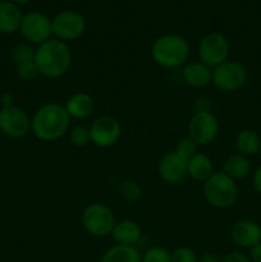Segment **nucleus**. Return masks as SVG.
Here are the masks:
<instances>
[{"mask_svg": "<svg viewBox=\"0 0 261 262\" xmlns=\"http://www.w3.org/2000/svg\"><path fill=\"white\" fill-rule=\"evenodd\" d=\"M235 148L238 154H242L245 156H252L260 152L261 138L255 130L252 129H242L235 136L234 141Z\"/></svg>", "mask_w": 261, "mask_h": 262, "instance_id": "22", "label": "nucleus"}, {"mask_svg": "<svg viewBox=\"0 0 261 262\" xmlns=\"http://www.w3.org/2000/svg\"><path fill=\"white\" fill-rule=\"evenodd\" d=\"M12 59L15 66L35 60V49L28 43H19L12 51Z\"/></svg>", "mask_w": 261, "mask_h": 262, "instance_id": "25", "label": "nucleus"}, {"mask_svg": "<svg viewBox=\"0 0 261 262\" xmlns=\"http://www.w3.org/2000/svg\"><path fill=\"white\" fill-rule=\"evenodd\" d=\"M141 235H142V230H141L140 224L130 219L117 222L112 232V237L115 243L122 246H135L141 239Z\"/></svg>", "mask_w": 261, "mask_h": 262, "instance_id": "18", "label": "nucleus"}, {"mask_svg": "<svg viewBox=\"0 0 261 262\" xmlns=\"http://www.w3.org/2000/svg\"><path fill=\"white\" fill-rule=\"evenodd\" d=\"M13 101H14V99H13V95L10 94V92H4V94L0 96V105H2V107H8V106H12Z\"/></svg>", "mask_w": 261, "mask_h": 262, "instance_id": "33", "label": "nucleus"}, {"mask_svg": "<svg viewBox=\"0 0 261 262\" xmlns=\"http://www.w3.org/2000/svg\"><path fill=\"white\" fill-rule=\"evenodd\" d=\"M0 130L10 138H22L31 130V118L19 106L0 109Z\"/></svg>", "mask_w": 261, "mask_h": 262, "instance_id": "12", "label": "nucleus"}, {"mask_svg": "<svg viewBox=\"0 0 261 262\" xmlns=\"http://www.w3.org/2000/svg\"><path fill=\"white\" fill-rule=\"evenodd\" d=\"M258 154H260V156H261V146H260V152H258Z\"/></svg>", "mask_w": 261, "mask_h": 262, "instance_id": "36", "label": "nucleus"}, {"mask_svg": "<svg viewBox=\"0 0 261 262\" xmlns=\"http://www.w3.org/2000/svg\"><path fill=\"white\" fill-rule=\"evenodd\" d=\"M71 117L64 105L48 102L35 112L31 118V130L36 138L45 142H53L63 137L69 129Z\"/></svg>", "mask_w": 261, "mask_h": 262, "instance_id": "1", "label": "nucleus"}, {"mask_svg": "<svg viewBox=\"0 0 261 262\" xmlns=\"http://www.w3.org/2000/svg\"><path fill=\"white\" fill-rule=\"evenodd\" d=\"M19 31L28 42L40 45L53 36V23L44 13L30 12L23 14Z\"/></svg>", "mask_w": 261, "mask_h": 262, "instance_id": "10", "label": "nucleus"}, {"mask_svg": "<svg viewBox=\"0 0 261 262\" xmlns=\"http://www.w3.org/2000/svg\"><path fill=\"white\" fill-rule=\"evenodd\" d=\"M202 192L207 204L216 209L232 207L238 199L237 183L223 171H214L211 177L204 182Z\"/></svg>", "mask_w": 261, "mask_h": 262, "instance_id": "4", "label": "nucleus"}, {"mask_svg": "<svg viewBox=\"0 0 261 262\" xmlns=\"http://www.w3.org/2000/svg\"><path fill=\"white\" fill-rule=\"evenodd\" d=\"M23 14L10 0H0V33L10 35L19 31Z\"/></svg>", "mask_w": 261, "mask_h": 262, "instance_id": "17", "label": "nucleus"}, {"mask_svg": "<svg viewBox=\"0 0 261 262\" xmlns=\"http://www.w3.org/2000/svg\"><path fill=\"white\" fill-rule=\"evenodd\" d=\"M220 260H222V258H219L216 255H214V253H205L201 257H199L197 262H220Z\"/></svg>", "mask_w": 261, "mask_h": 262, "instance_id": "34", "label": "nucleus"}, {"mask_svg": "<svg viewBox=\"0 0 261 262\" xmlns=\"http://www.w3.org/2000/svg\"><path fill=\"white\" fill-rule=\"evenodd\" d=\"M197 146L199 145H197L193 140H191V138L187 136V137L182 138V140L178 141V143H177V147L174 151H176V152H178L182 158H184L187 161H188L192 156L196 155V154L199 152V151H197Z\"/></svg>", "mask_w": 261, "mask_h": 262, "instance_id": "27", "label": "nucleus"}, {"mask_svg": "<svg viewBox=\"0 0 261 262\" xmlns=\"http://www.w3.org/2000/svg\"><path fill=\"white\" fill-rule=\"evenodd\" d=\"M154 61L164 68H178L189 58V43L183 36L166 33L154 41L151 46Z\"/></svg>", "mask_w": 261, "mask_h": 262, "instance_id": "3", "label": "nucleus"}, {"mask_svg": "<svg viewBox=\"0 0 261 262\" xmlns=\"http://www.w3.org/2000/svg\"><path fill=\"white\" fill-rule=\"evenodd\" d=\"M15 71H17L18 77L25 79V81H31V79L36 78L38 76V71L35 64V60L18 64V66H15Z\"/></svg>", "mask_w": 261, "mask_h": 262, "instance_id": "29", "label": "nucleus"}, {"mask_svg": "<svg viewBox=\"0 0 261 262\" xmlns=\"http://www.w3.org/2000/svg\"><path fill=\"white\" fill-rule=\"evenodd\" d=\"M252 184L255 187L256 192L258 194H261V165H258L257 168L255 169L252 174Z\"/></svg>", "mask_w": 261, "mask_h": 262, "instance_id": "32", "label": "nucleus"}, {"mask_svg": "<svg viewBox=\"0 0 261 262\" xmlns=\"http://www.w3.org/2000/svg\"><path fill=\"white\" fill-rule=\"evenodd\" d=\"M81 222L89 234L97 238H104L112 234L117 219L110 207L100 202H92L83 209Z\"/></svg>", "mask_w": 261, "mask_h": 262, "instance_id": "5", "label": "nucleus"}, {"mask_svg": "<svg viewBox=\"0 0 261 262\" xmlns=\"http://www.w3.org/2000/svg\"><path fill=\"white\" fill-rule=\"evenodd\" d=\"M196 252L191 247L182 246L171 252V262H197Z\"/></svg>", "mask_w": 261, "mask_h": 262, "instance_id": "28", "label": "nucleus"}, {"mask_svg": "<svg viewBox=\"0 0 261 262\" xmlns=\"http://www.w3.org/2000/svg\"><path fill=\"white\" fill-rule=\"evenodd\" d=\"M229 41L223 33L210 32L200 41L197 54L199 60L211 69L228 60L229 56Z\"/></svg>", "mask_w": 261, "mask_h": 262, "instance_id": "7", "label": "nucleus"}, {"mask_svg": "<svg viewBox=\"0 0 261 262\" xmlns=\"http://www.w3.org/2000/svg\"><path fill=\"white\" fill-rule=\"evenodd\" d=\"M159 177L168 184H178L187 177V160L176 151H169L159 160Z\"/></svg>", "mask_w": 261, "mask_h": 262, "instance_id": "13", "label": "nucleus"}, {"mask_svg": "<svg viewBox=\"0 0 261 262\" xmlns=\"http://www.w3.org/2000/svg\"><path fill=\"white\" fill-rule=\"evenodd\" d=\"M142 255L135 246L114 245L107 248L100 262H141Z\"/></svg>", "mask_w": 261, "mask_h": 262, "instance_id": "21", "label": "nucleus"}, {"mask_svg": "<svg viewBox=\"0 0 261 262\" xmlns=\"http://www.w3.org/2000/svg\"><path fill=\"white\" fill-rule=\"evenodd\" d=\"M248 78L246 67L235 60H225L212 69V84L223 92H234L242 89Z\"/></svg>", "mask_w": 261, "mask_h": 262, "instance_id": "6", "label": "nucleus"}, {"mask_svg": "<svg viewBox=\"0 0 261 262\" xmlns=\"http://www.w3.org/2000/svg\"><path fill=\"white\" fill-rule=\"evenodd\" d=\"M223 173L227 174L234 181L243 179L251 173V161L242 154L230 155L223 164Z\"/></svg>", "mask_w": 261, "mask_h": 262, "instance_id": "20", "label": "nucleus"}, {"mask_svg": "<svg viewBox=\"0 0 261 262\" xmlns=\"http://www.w3.org/2000/svg\"><path fill=\"white\" fill-rule=\"evenodd\" d=\"M53 35L58 40L73 41L81 37L86 30V20L74 10H61L51 19Z\"/></svg>", "mask_w": 261, "mask_h": 262, "instance_id": "9", "label": "nucleus"}, {"mask_svg": "<svg viewBox=\"0 0 261 262\" xmlns=\"http://www.w3.org/2000/svg\"><path fill=\"white\" fill-rule=\"evenodd\" d=\"M141 262H171V252L160 246H154L143 253Z\"/></svg>", "mask_w": 261, "mask_h": 262, "instance_id": "24", "label": "nucleus"}, {"mask_svg": "<svg viewBox=\"0 0 261 262\" xmlns=\"http://www.w3.org/2000/svg\"><path fill=\"white\" fill-rule=\"evenodd\" d=\"M230 238L240 247L251 248L261 242V225L251 219L238 220L230 229Z\"/></svg>", "mask_w": 261, "mask_h": 262, "instance_id": "14", "label": "nucleus"}, {"mask_svg": "<svg viewBox=\"0 0 261 262\" xmlns=\"http://www.w3.org/2000/svg\"><path fill=\"white\" fill-rule=\"evenodd\" d=\"M184 82L193 89H202L212 81V69L202 61H191L186 64L182 71Z\"/></svg>", "mask_w": 261, "mask_h": 262, "instance_id": "15", "label": "nucleus"}, {"mask_svg": "<svg viewBox=\"0 0 261 262\" xmlns=\"http://www.w3.org/2000/svg\"><path fill=\"white\" fill-rule=\"evenodd\" d=\"M248 258L251 262H261V242L248 248Z\"/></svg>", "mask_w": 261, "mask_h": 262, "instance_id": "31", "label": "nucleus"}, {"mask_svg": "<svg viewBox=\"0 0 261 262\" xmlns=\"http://www.w3.org/2000/svg\"><path fill=\"white\" fill-rule=\"evenodd\" d=\"M220 262H251L247 255L242 252H238V251H232V252H228L224 257L220 260Z\"/></svg>", "mask_w": 261, "mask_h": 262, "instance_id": "30", "label": "nucleus"}, {"mask_svg": "<svg viewBox=\"0 0 261 262\" xmlns=\"http://www.w3.org/2000/svg\"><path fill=\"white\" fill-rule=\"evenodd\" d=\"M35 64L38 74L48 78H60L71 68V49L64 41L50 38L35 49Z\"/></svg>", "mask_w": 261, "mask_h": 262, "instance_id": "2", "label": "nucleus"}, {"mask_svg": "<svg viewBox=\"0 0 261 262\" xmlns=\"http://www.w3.org/2000/svg\"><path fill=\"white\" fill-rule=\"evenodd\" d=\"M69 140H71L72 145L76 147H84L91 142L90 129L83 125H76L69 130Z\"/></svg>", "mask_w": 261, "mask_h": 262, "instance_id": "23", "label": "nucleus"}, {"mask_svg": "<svg viewBox=\"0 0 261 262\" xmlns=\"http://www.w3.org/2000/svg\"><path fill=\"white\" fill-rule=\"evenodd\" d=\"M119 192L127 201H137L142 194V189L135 181H123L119 186Z\"/></svg>", "mask_w": 261, "mask_h": 262, "instance_id": "26", "label": "nucleus"}, {"mask_svg": "<svg viewBox=\"0 0 261 262\" xmlns=\"http://www.w3.org/2000/svg\"><path fill=\"white\" fill-rule=\"evenodd\" d=\"M10 2H13L14 4H27V3L32 2V0H10Z\"/></svg>", "mask_w": 261, "mask_h": 262, "instance_id": "35", "label": "nucleus"}, {"mask_svg": "<svg viewBox=\"0 0 261 262\" xmlns=\"http://www.w3.org/2000/svg\"><path fill=\"white\" fill-rule=\"evenodd\" d=\"M91 142L97 147H112L119 141L122 136V125L110 115H101L96 118L90 125Z\"/></svg>", "mask_w": 261, "mask_h": 262, "instance_id": "11", "label": "nucleus"}, {"mask_svg": "<svg viewBox=\"0 0 261 262\" xmlns=\"http://www.w3.org/2000/svg\"><path fill=\"white\" fill-rule=\"evenodd\" d=\"M188 137L197 145L206 146L214 142L219 133L217 118L210 110H197L188 122Z\"/></svg>", "mask_w": 261, "mask_h": 262, "instance_id": "8", "label": "nucleus"}, {"mask_svg": "<svg viewBox=\"0 0 261 262\" xmlns=\"http://www.w3.org/2000/svg\"><path fill=\"white\" fill-rule=\"evenodd\" d=\"M214 173L211 159L202 152H197L187 161V176L196 182H205Z\"/></svg>", "mask_w": 261, "mask_h": 262, "instance_id": "19", "label": "nucleus"}, {"mask_svg": "<svg viewBox=\"0 0 261 262\" xmlns=\"http://www.w3.org/2000/svg\"><path fill=\"white\" fill-rule=\"evenodd\" d=\"M64 107L71 119H87L94 113L95 101L87 92H76L67 99Z\"/></svg>", "mask_w": 261, "mask_h": 262, "instance_id": "16", "label": "nucleus"}]
</instances>
